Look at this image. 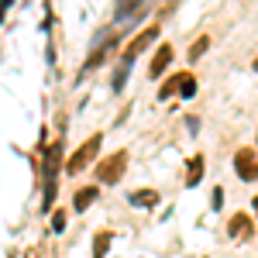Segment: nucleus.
<instances>
[{"label":"nucleus","mask_w":258,"mask_h":258,"mask_svg":"<svg viewBox=\"0 0 258 258\" xmlns=\"http://www.w3.org/2000/svg\"><path fill=\"white\" fill-rule=\"evenodd\" d=\"M114 48H117V31H100V35H97V48H93V55H90V59L83 62L80 76L93 73V69H97V66H100L103 59H107V55H110Z\"/></svg>","instance_id":"nucleus-3"},{"label":"nucleus","mask_w":258,"mask_h":258,"mask_svg":"<svg viewBox=\"0 0 258 258\" xmlns=\"http://www.w3.org/2000/svg\"><path fill=\"white\" fill-rule=\"evenodd\" d=\"M251 210H255V217H258V193H255V200H251Z\"/></svg>","instance_id":"nucleus-21"},{"label":"nucleus","mask_w":258,"mask_h":258,"mask_svg":"<svg viewBox=\"0 0 258 258\" xmlns=\"http://www.w3.org/2000/svg\"><path fill=\"white\" fill-rule=\"evenodd\" d=\"M52 231H55V234H62V231H66V210H52Z\"/></svg>","instance_id":"nucleus-18"},{"label":"nucleus","mask_w":258,"mask_h":258,"mask_svg":"<svg viewBox=\"0 0 258 258\" xmlns=\"http://www.w3.org/2000/svg\"><path fill=\"white\" fill-rule=\"evenodd\" d=\"M207 48H210V38H207V35H200V38L193 41V45H189V62H197L200 55L207 52Z\"/></svg>","instance_id":"nucleus-15"},{"label":"nucleus","mask_w":258,"mask_h":258,"mask_svg":"<svg viewBox=\"0 0 258 258\" xmlns=\"http://www.w3.org/2000/svg\"><path fill=\"white\" fill-rule=\"evenodd\" d=\"M110 241H114V234H110V231H97V234H93V258H107Z\"/></svg>","instance_id":"nucleus-12"},{"label":"nucleus","mask_w":258,"mask_h":258,"mask_svg":"<svg viewBox=\"0 0 258 258\" xmlns=\"http://www.w3.org/2000/svg\"><path fill=\"white\" fill-rule=\"evenodd\" d=\"M193 93H197V76H189V73H186V80H182V90H179V97L189 100Z\"/></svg>","instance_id":"nucleus-17"},{"label":"nucleus","mask_w":258,"mask_h":258,"mask_svg":"<svg viewBox=\"0 0 258 258\" xmlns=\"http://www.w3.org/2000/svg\"><path fill=\"white\" fill-rule=\"evenodd\" d=\"M4 11H7V7H0V24H4Z\"/></svg>","instance_id":"nucleus-23"},{"label":"nucleus","mask_w":258,"mask_h":258,"mask_svg":"<svg viewBox=\"0 0 258 258\" xmlns=\"http://www.w3.org/2000/svg\"><path fill=\"white\" fill-rule=\"evenodd\" d=\"M100 145H103V135H93L86 145H80V148L73 152V159L66 162V172H69V176H76V172L86 169V165H93L97 155H100Z\"/></svg>","instance_id":"nucleus-2"},{"label":"nucleus","mask_w":258,"mask_h":258,"mask_svg":"<svg viewBox=\"0 0 258 258\" xmlns=\"http://www.w3.org/2000/svg\"><path fill=\"white\" fill-rule=\"evenodd\" d=\"M97 197H100L97 186H83V189H76V197H73V207H76V214H83V210H86V207H90V203H93Z\"/></svg>","instance_id":"nucleus-11"},{"label":"nucleus","mask_w":258,"mask_h":258,"mask_svg":"<svg viewBox=\"0 0 258 258\" xmlns=\"http://www.w3.org/2000/svg\"><path fill=\"white\" fill-rule=\"evenodd\" d=\"M234 172L244 182H255L258 179V152L255 148H238L234 152Z\"/></svg>","instance_id":"nucleus-4"},{"label":"nucleus","mask_w":258,"mask_h":258,"mask_svg":"<svg viewBox=\"0 0 258 258\" xmlns=\"http://www.w3.org/2000/svg\"><path fill=\"white\" fill-rule=\"evenodd\" d=\"M251 69H255V73H258V55H255V59H251Z\"/></svg>","instance_id":"nucleus-22"},{"label":"nucleus","mask_w":258,"mask_h":258,"mask_svg":"<svg viewBox=\"0 0 258 258\" xmlns=\"http://www.w3.org/2000/svg\"><path fill=\"white\" fill-rule=\"evenodd\" d=\"M186 127L189 131H200V117H186Z\"/></svg>","instance_id":"nucleus-20"},{"label":"nucleus","mask_w":258,"mask_h":258,"mask_svg":"<svg viewBox=\"0 0 258 258\" xmlns=\"http://www.w3.org/2000/svg\"><path fill=\"white\" fill-rule=\"evenodd\" d=\"M227 234H231V241H238V244L251 241L255 238V220H251V214H234V217L227 220Z\"/></svg>","instance_id":"nucleus-6"},{"label":"nucleus","mask_w":258,"mask_h":258,"mask_svg":"<svg viewBox=\"0 0 258 258\" xmlns=\"http://www.w3.org/2000/svg\"><path fill=\"white\" fill-rule=\"evenodd\" d=\"M155 38H159V24H152V28H145L141 35H135V38H131V45L124 48V55H120V66H131V62L138 59V55H141V52H145V48H148Z\"/></svg>","instance_id":"nucleus-5"},{"label":"nucleus","mask_w":258,"mask_h":258,"mask_svg":"<svg viewBox=\"0 0 258 258\" xmlns=\"http://www.w3.org/2000/svg\"><path fill=\"white\" fill-rule=\"evenodd\" d=\"M182 80H186V73L169 76V83H162V86H159V100H169L172 93H179V90H182Z\"/></svg>","instance_id":"nucleus-13"},{"label":"nucleus","mask_w":258,"mask_h":258,"mask_svg":"<svg viewBox=\"0 0 258 258\" xmlns=\"http://www.w3.org/2000/svg\"><path fill=\"white\" fill-rule=\"evenodd\" d=\"M93 172H97V182H107V186H110V182H120V179H124V172H127V152H124V148H117L114 155L100 159Z\"/></svg>","instance_id":"nucleus-1"},{"label":"nucleus","mask_w":258,"mask_h":258,"mask_svg":"<svg viewBox=\"0 0 258 258\" xmlns=\"http://www.w3.org/2000/svg\"><path fill=\"white\" fill-rule=\"evenodd\" d=\"M127 69H131V66H117V73H114V80H110V90H114V93L124 90V83H127Z\"/></svg>","instance_id":"nucleus-16"},{"label":"nucleus","mask_w":258,"mask_h":258,"mask_svg":"<svg viewBox=\"0 0 258 258\" xmlns=\"http://www.w3.org/2000/svg\"><path fill=\"white\" fill-rule=\"evenodd\" d=\"M210 207H214V210L224 207V186H214V193H210Z\"/></svg>","instance_id":"nucleus-19"},{"label":"nucleus","mask_w":258,"mask_h":258,"mask_svg":"<svg viewBox=\"0 0 258 258\" xmlns=\"http://www.w3.org/2000/svg\"><path fill=\"white\" fill-rule=\"evenodd\" d=\"M131 203H135V207H155V203H159V193H155V189H138V193H131Z\"/></svg>","instance_id":"nucleus-14"},{"label":"nucleus","mask_w":258,"mask_h":258,"mask_svg":"<svg viewBox=\"0 0 258 258\" xmlns=\"http://www.w3.org/2000/svg\"><path fill=\"white\" fill-rule=\"evenodd\" d=\"M169 62H172V45H159V48H155V55H152V62H148V76H152V80H159Z\"/></svg>","instance_id":"nucleus-8"},{"label":"nucleus","mask_w":258,"mask_h":258,"mask_svg":"<svg viewBox=\"0 0 258 258\" xmlns=\"http://www.w3.org/2000/svg\"><path fill=\"white\" fill-rule=\"evenodd\" d=\"M59 169H62V135H59V141H52V145L45 148V162H41V179H45V182H52V179L59 176Z\"/></svg>","instance_id":"nucleus-7"},{"label":"nucleus","mask_w":258,"mask_h":258,"mask_svg":"<svg viewBox=\"0 0 258 258\" xmlns=\"http://www.w3.org/2000/svg\"><path fill=\"white\" fill-rule=\"evenodd\" d=\"M145 0H114V21H127L131 14H141Z\"/></svg>","instance_id":"nucleus-10"},{"label":"nucleus","mask_w":258,"mask_h":258,"mask_svg":"<svg viewBox=\"0 0 258 258\" xmlns=\"http://www.w3.org/2000/svg\"><path fill=\"white\" fill-rule=\"evenodd\" d=\"M203 172H207V162H203V155H189L186 159V186L193 189V186H200V179H203Z\"/></svg>","instance_id":"nucleus-9"}]
</instances>
